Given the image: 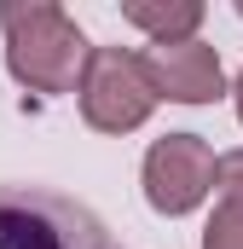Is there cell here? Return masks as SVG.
<instances>
[{
  "mask_svg": "<svg viewBox=\"0 0 243 249\" xmlns=\"http://www.w3.org/2000/svg\"><path fill=\"white\" fill-rule=\"evenodd\" d=\"M0 29H6V70L17 87L41 99L81 87L93 47L58 0H0Z\"/></svg>",
  "mask_w": 243,
  "mask_h": 249,
  "instance_id": "obj_1",
  "label": "cell"
},
{
  "mask_svg": "<svg viewBox=\"0 0 243 249\" xmlns=\"http://www.w3.org/2000/svg\"><path fill=\"white\" fill-rule=\"evenodd\" d=\"M145 70H151L156 99H168V105H214L226 93V70H220V53L208 41L151 47L145 53Z\"/></svg>",
  "mask_w": 243,
  "mask_h": 249,
  "instance_id": "obj_5",
  "label": "cell"
},
{
  "mask_svg": "<svg viewBox=\"0 0 243 249\" xmlns=\"http://www.w3.org/2000/svg\"><path fill=\"white\" fill-rule=\"evenodd\" d=\"M238 18H243V0H238Z\"/></svg>",
  "mask_w": 243,
  "mask_h": 249,
  "instance_id": "obj_10",
  "label": "cell"
},
{
  "mask_svg": "<svg viewBox=\"0 0 243 249\" xmlns=\"http://www.w3.org/2000/svg\"><path fill=\"white\" fill-rule=\"evenodd\" d=\"M232 105H238V122H243V70H238V81H232Z\"/></svg>",
  "mask_w": 243,
  "mask_h": 249,
  "instance_id": "obj_9",
  "label": "cell"
},
{
  "mask_svg": "<svg viewBox=\"0 0 243 249\" xmlns=\"http://www.w3.org/2000/svg\"><path fill=\"white\" fill-rule=\"evenodd\" d=\"M75 105H81V122L93 127V133H133V127L151 122V110L162 99L151 87L145 53L93 47V58L81 70V87H75Z\"/></svg>",
  "mask_w": 243,
  "mask_h": 249,
  "instance_id": "obj_3",
  "label": "cell"
},
{
  "mask_svg": "<svg viewBox=\"0 0 243 249\" xmlns=\"http://www.w3.org/2000/svg\"><path fill=\"white\" fill-rule=\"evenodd\" d=\"M145 203L162 220H185L208 203V191L220 186V157L203 133H162L145 151Z\"/></svg>",
  "mask_w": 243,
  "mask_h": 249,
  "instance_id": "obj_4",
  "label": "cell"
},
{
  "mask_svg": "<svg viewBox=\"0 0 243 249\" xmlns=\"http://www.w3.org/2000/svg\"><path fill=\"white\" fill-rule=\"evenodd\" d=\"M122 18L145 29L151 47H174V41H197L208 6L203 0H122Z\"/></svg>",
  "mask_w": 243,
  "mask_h": 249,
  "instance_id": "obj_6",
  "label": "cell"
},
{
  "mask_svg": "<svg viewBox=\"0 0 243 249\" xmlns=\"http://www.w3.org/2000/svg\"><path fill=\"white\" fill-rule=\"evenodd\" d=\"M203 249H243V203L220 197V209L203 226Z\"/></svg>",
  "mask_w": 243,
  "mask_h": 249,
  "instance_id": "obj_7",
  "label": "cell"
},
{
  "mask_svg": "<svg viewBox=\"0 0 243 249\" xmlns=\"http://www.w3.org/2000/svg\"><path fill=\"white\" fill-rule=\"evenodd\" d=\"M0 249H122L110 226L47 186H0Z\"/></svg>",
  "mask_w": 243,
  "mask_h": 249,
  "instance_id": "obj_2",
  "label": "cell"
},
{
  "mask_svg": "<svg viewBox=\"0 0 243 249\" xmlns=\"http://www.w3.org/2000/svg\"><path fill=\"white\" fill-rule=\"evenodd\" d=\"M220 197H232V203H243V145L220 157Z\"/></svg>",
  "mask_w": 243,
  "mask_h": 249,
  "instance_id": "obj_8",
  "label": "cell"
}]
</instances>
